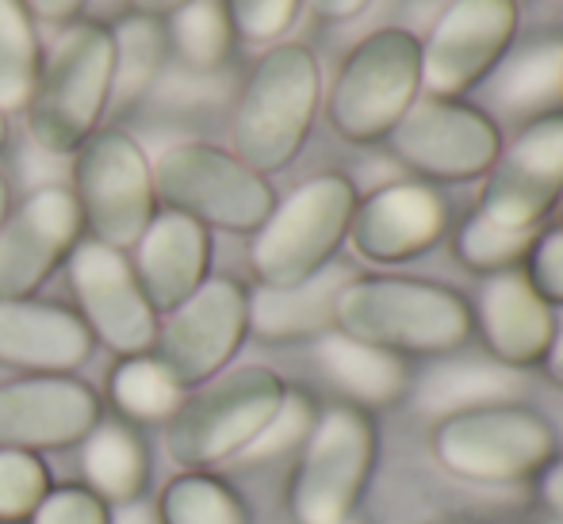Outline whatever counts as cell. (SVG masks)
I'll return each instance as SVG.
<instances>
[{
    "instance_id": "6da1fadb",
    "label": "cell",
    "mask_w": 563,
    "mask_h": 524,
    "mask_svg": "<svg viewBox=\"0 0 563 524\" xmlns=\"http://www.w3.org/2000/svg\"><path fill=\"white\" fill-rule=\"evenodd\" d=\"M334 330L395 356H452L472 341V306L445 283L415 276H353L338 296Z\"/></svg>"
},
{
    "instance_id": "7a4b0ae2",
    "label": "cell",
    "mask_w": 563,
    "mask_h": 524,
    "mask_svg": "<svg viewBox=\"0 0 563 524\" xmlns=\"http://www.w3.org/2000/svg\"><path fill=\"white\" fill-rule=\"evenodd\" d=\"M322 100V74L303 43H276L253 66L230 119L234 157L253 172L288 169L303 149Z\"/></svg>"
},
{
    "instance_id": "3957f363",
    "label": "cell",
    "mask_w": 563,
    "mask_h": 524,
    "mask_svg": "<svg viewBox=\"0 0 563 524\" xmlns=\"http://www.w3.org/2000/svg\"><path fill=\"white\" fill-rule=\"evenodd\" d=\"M422 97V38L407 27H376L345 54L327 97L330 126L353 146L384 142Z\"/></svg>"
},
{
    "instance_id": "277c9868",
    "label": "cell",
    "mask_w": 563,
    "mask_h": 524,
    "mask_svg": "<svg viewBox=\"0 0 563 524\" xmlns=\"http://www.w3.org/2000/svg\"><path fill=\"white\" fill-rule=\"evenodd\" d=\"M112 35L92 20H74L54 43L31 92L27 131L46 154H69L97 131L112 104Z\"/></svg>"
},
{
    "instance_id": "5b68a950",
    "label": "cell",
    "mask_w": 563,
    "mask_h": 524,
    "mask_svg": "<svg viewBox=\"0 0 563 524\" xmlns=\"http://www.w3.org/2000/svg\"><path fill=\"white\" fill-rule=\"evenodd\" d=\"M356 188L341 172H319L273 203L268 219L253 230L250 268L265 288H288L322 272L349 237Z\"/></svg>"
},
{
    "instance_id": "8992f818",
    "label": "cell",
    "mask_w": 563,
    "mask_h": 524,
    "mask_svg": "<svg viewBox=\"0 0 563 524\" xmlns=\"http://www.w3.org/2000/svg\"><path fill=\"white\" fill-rule=\"evenodd\" d=\"M433 459L449 475L483 487L537 479L556 459V428L521 402H498L433 421Z\"/></svg>"
},
{
    "instance_id": "52a82bcc",
    "label": "cell",
    "mask_w": 563,
    "mask_h": 524,
    "mask_svg": "<svg viewBox=\"0 0 563 524\" xmlns=\"http://www.w3.org/2000/svg\"><path fill=\"white\" fill-rule=\"evenodd\" d=\"M284 391V379L261 364L219 371L216 379L185 394L177 414L165 421V451L188 471L238 459V451L276 414Z\"/></svg>"
},
{
    "instance_id": "ba28073f",
    "label": "cell",
    "mask_w": 563,
    "mask_h": 524,
    "mask_svg": "<svg viewBox=\"0 0 563 524\" xmlns=\"http://www.w3.org/2000/svg\"><path fill=\"white\" fill-rule=\"evenodd\" d=\"M150 172L154 196L165 208L208 230L253 234L276 203L273 185L261 172L208 142H173L157 154V161H150Z\"/></svg>"
},
{
    "instance_id": "9c48e42d",
    "label": "cell",
    "mask_w": 563,
    "mask_h": 524,
    "mask_svg": "<svg viewBox=\"0 0 563 524\" xmlns=\"http://www.w3.org/2000/svg\"><path fill=\"white\" fill-rule=\"evenodd\" d=\"M372 467H376V425L368 410L349 402L319 410L288 487V510L296 524H338L356 513Z\"/></svg>"
},
{
    "instance_id": "30bf717a",
    "label": "cell",
    "mask_w": 563,
    "mask_h": 524,
    "mask_svg": "<svg viewBox=\"0 0 563 524\" xmlns=\"http://www.w3.org/2000/svg\"><path fill=\"white\" fill-rule=\"evenodd\" d=\"M74 200L92 237L112 249H134L154 219V172L142 146L123 131H92L77 146Z\"/></svg>"
},
{
    "instance_id": "8fae6325",
    "label": "cell",
    "mask_w": 563,
    "mask_h": 524,
    "mask_svg": "<svg viewBox=\"0 0 563 524\" xmlns=\"http://www.w3.org/2000/svg\"><path fill=\"white\" fill-rule=\"evenodd\" d=\"M391 154L410 172L441 185H464V180L487 177L503 149V131L483 108L467 100L418 97L407 115L387 134Z\"/></svg>"
},
{
    "instance_id": "7c38bea8",
    "label": "cell",
    "mask_w": 563,
    "mask_h": 524,
    "mask_svg": "<svg viewBox=\"0 0 563 524\" xmlns=\"http://www.w3.org/2000/svg\"><path fill=\"white\" fill-rule=\"evenodd\" d=\"M518 0H449L422 38V92L464 100L514 51Z\"/></svg>"
},
{
    "instance_id": "4fadbf2b",
    "label": "cell",
    "mask_w": 563,
    "mask_h": 524,
    "mask_svg": "<svg viewBox=\"0 0 563 524\" xmlns=\"http://www.w3.org/2000/svg\"><path fill=\"white\" fill-rule=\"evenodd\" d=\"M563 196V108L521 123L483 177L479 211L514 230H537Z\"/></svg>"
},
{
    "instance_id": "5bb4252c",
    "label": "cell",
    "mask_w": 563,
    "mask_h": 524,
    "mask_svg": "<svg viewBox=\"0 0 563 524\" xmlns=\"http://www.w3.org/2000/svg\"><path fill=\"white\" fill-rule=\"evenodd\" d=\"M245 333V288L230 276H208L157 325L154 356L185 387H200L234 360Z\"/></svg>"
},
{
    "instance_id": "9a60e30c",
    "label": "cell",
    "mask_w": 563,
    "mask_h": 524,
    "mask_svg": "<svg viewBox=\"0 0 563 524\" xmlns=\"http://www.w3.org/2000/svg\"><path fill=\"white\" fill-rule=\"evenodd\" d=\"M66 272L92 341L108 345L119 356L154 353L157 311L142 296L131 260L123 253L89 237V242L74 245V253L66 257Z\"/></svg>"
},
{
    "instance_id": "2e32d148",
    "label": "cell",
    "mask_w": 563,
    "mask_h": 524,
    "mask_svg": "<svg viewBox=\"0 0 563 524\" xmlns=\"http://www.w3.org/2000/svg\"><path fill=\"white\" fill-rule=\"evenodd\" d=\"M81 208L69 188H35L0 222V299H31L74 253Z\"/></svg>"
},
{
    "instance_id": "e0dca14e",
    "label": "cell",
    "mask_w": 563,
    "mask_h": 524,
    "mask_svg": "<svg viewBox=\"0 0 563 524\" xmlns=\"http://www.w3.org/2000/svg\"><path fill=\"white\" fill-rule=\"evenodd\" d=\"M449 208L422 180H391L356 200L349 219V237L356 257L372 265H402L445 237Z\"/></svg>"
},
{
    "instance_id": "ac0fdd59",
    "label": "cell",
    "mask_w": 563,
    "mask_h": 524,
    "mask_svg": "<svg viewBox=\"0 0 563 524\" xmlns=\"http://www.w3.org/2000/svg\"><path fill=\"white\" fill-rule=\"evenodd\" d=\"M100 425V399L74 376H23L0 383V448L46 451L81 444Z\"/></svg>"
},
{
    "instance_id": "d6986e66",
    "label": "cell",
    "mask_w": 563,
    "mask_h": 524,
    "mask_svg": "<svg viewBox=\"0 0 563 524\" xmlns=\"http://www.w3.org/2000/svg\"><path fill=\"white\" fill-rule=\"evenodd\" d=\"M472 306V333H479L490 360L506 368H541L556 341V306H549L521 268L483 276Z\"/></svg>"
},
{
    "instance_id": "ffe728a7",
    "label": "cell",
    "mask_w": 563,
    "mask_h": 524,
    "mask_svg": "<svg viewBox=\"0 0 563 524\" xmlns=\"http://www.w3.org/2000/svg\"><path fill=\"white\" fill-rule=\"evenodd\" d=\"M92 353L81 314L43 299H0V364L31 376H69Z\"/></svg>"
},
{
    "instance_id": "44dd1931",
    "label": "cell",
    "mask_w": 563,
    "mask_h": 524,
    "mask_svg": "<svg viewBox=\"0 0 563 524\" xmlns=\"http://www.w3.org/2000/svg\"><path fill=\"white\" fill-rule=\"evenodd\" d=\"M211 265V234L180 211H154L150 226L134 242V280L157 314L180 306L203 280Z\"/></svg>"
},
{
    "instance_id": "7402d4cb",
    "label": "cell",
    "mask_w": 563,
    "mask_h": 524,
    "mask_svg": "<svg viewBox=\"0 0 563 524\" xmlns=\"http://www.w3.org/2000/svg\"><path fill=\"white\" fill-rule=\"evenodd\" d=\"M353 280V268L330 260L322 272L307 276L288 288H265L257 283L245 291V322L257 341L268 345H291V341H311L334 330L338 296Z\"/></svg>"
},
{
    "instance_id": "603a6c76",
    "label": "cell",
    "mask_w": 563,
    "mask_h": 524,
    "mask_svg": "<svg viewBox=\"0 0 563 524\" xmlns=\"http://www.w3.org/2000/svg\"><path fill=\"white\" fill-rule=\"evenodd\" d=\"M415 410L433 421L467 414L479 406H498V402H518L521 371L490 360V356H438V364L410 383Z\"/></svg>"
},
{
    "instance_id": "cb8c5ba5",
    "label": "cell",
    "mask_w": 563,
    "mask_h": 524,
    "mask_svg": "<svg viewBox=\"0 0 563 524\" xmlns=\"http://www.w3.org/2000/svg\"><path fill=\"white\" fill-rule=\"evenodd\" d=\"M314 360L327 379L349 399V406H395L410 391L407 360L387 348L364 345L341 330L314 337Z\"/></svg>"
},
{
    "instance_id": "d4e9b609",
    "label": "cell",
    "mask_w": 563,
    "mask_h": 524,
    "mask_svg": "<svg viewBox=\"0 0 563 524\" xmlns=\"http://www.w3.org/2000/svg\"><path fill=\"white\" fill-rule=\"evenodd\" d=\"M81 467L85 487L100 502L126 505L134 498H142V487H146V448H142V441L123 421H100L85 436Z\"/></svg>"
},
{
    "instance_id": "484cf974",
    "label": "cell",
    "mask_w": 563,
    "mask_h": 524,
    "mask_svg": "<svg viewBox=\"0 0 563 524\" xmlns=\"http://www.w3.org/2000/svg\"><path fill=\"white\" fill-rule=\"evenodd\" d=\"M495 100L510 115L537 119L544 111H560L563 104V43L544 38L518 54H506L498 66Z\"/></svg>"
},
{
    "instance_id": "4316f807",
    "label": "cell",
    "mask_w": 563,
    "mask_h": 524,
    "mask_svg": "<svg viewBox=\"0 0 563 524\" xmlns=\"http://www.w3.org/2000/svg\"><path fill=\"white\" fill-rule=\"evenodd\" d=\"M112 54H115V66H112V100L119 108L134 104L142 92L154 85L157 69L165 62V46H169V35H165L162 20L154 15H123L112 31Z\"/></svg>"
},
{
    "instance_id": "83f0119b",
    "label": "cell",
    "mask_w": 563,
    "mask_h": 524,
    "mask_svg": "<svg viewBox=\"0 0 563 524\" xmlns=\"http://www.w3.org/2000/svg\"><path fill=\"white\" fill-rule=\"evenodd\" d=\"M112 402L123 417L131 421H169L177 406L185 402L188 387L157 360L154 353L123 356L112 371Z\"/></svg>"
},
{
    "instance_id": "f1b7e54d",
    "label": "cell",
    "mask_w": 563,
    "mask_h": 524,
    "mask_svg": "<svg viewBox=\"0 0 563 524\" xmlns=\"http://www.w3.org/2000/svg\"><path fill=\"white\" fill-rule=\"evenodd\" d=\"M38 69L43 58H38L35 20L20 0H0V115L31 104Z\"/></svg>"
},
{
    "instance_id": "f546056e",
    "label": "cell",
    "mask_w": 563,
    "mask_h": 524,
    "mask_svg": "<svg viewBox=\"0 0 563 524\" xmlns=\"http://www.w3.org/2000/svg\"><path fill=\"white\" fill-rule=\"evenodd\" d=\"M165 35L188 69L216 74L234 46V23H230L227 0H188L169 15Z\"/></svg>"
},
{
    "instance_id": "4dcf8cb0",
    "label": "cell",
    "mask_w": 563,
    "mask_h": 524,
    "mask_svg": "<svg viewBox=\"0 0 563 524\" xmlns=\"http://www.w3.org/2000/svg\"><path fill=\"white\" fill-rule=\"evenodd\" d=\"M154 510L162 524H250L242 498L208 471H185L169 479Z\"/></svg>"
},
{
    "instance_id": "1f68e13d",
    "label": "cell",
    "mask_w": 563,
    "mask_h": 524,
    "mask_svg": "<svg viewBox=\"0 0 563 524\" xmlns=\"http://www.w3.org/2000/svg\"><path fill=\"white\" fill-rule=\"evenodd\" d=\"M537 230H514V226H503V222L487 219L483 211L467 214L460 222L456 237H452V249H456V260L464 268L479 276H495V272H510V268H521L533 249Z\"/></svg>"
},
{
    "instance_id": "d6a6232c",
    "label": "cell",
    "mask_w": 563,
    "mask_h": 524,
    "mask_svg": "<svg viewBox=\"0 0 563 524\" xmlns=\"http://www.w3.org/2000/svg\"><path fill=\"white\" fill-rule=\"evenodd\" d=\"M314 417H319V410H314V402L307 399L303 391H284L276 414L261 425V433L253 436L242 451H238V459L257 467V464H273V459L288 456V451H299L307 433H311Z\"/></svg>"
},
{
    "instance_id": "836d02e7",
    "label": "cell",
    "mask_w": 563,
    "mask_h": 524,
    "mask_svg": "<svg viewBox=\"0 0 563 524\" xmlns=\"http://www.w3.org/2000/svg\"><path fill=\"white\" fill-rule=\"evenodd\" d=\"M46 494H51V471L38 451L0 448V524L31 521Z\"/></svg>"
},
{
    "instance_id": "e575fe53",
    "label": "cell",
    "mask_w": 563,
    "mask_h": 524,
    "mask_svg": "<svg viewBox=\"0 0 563 524\" xmlns=\"http://www.w3.org/2000/svg\"><path fill=\"white\" fill-rule=\"evenodd\" d=\"M303 0H227L234 35L250 43H276L296 23Z\"/></svg>"
},
{
    "instance_id": "d590c367",
    "label": "cell",
    "mask_w": 563,
    "mask_h": 524,
    "mask_svg": "<svg viewBox=\"0 0 563 524\" xmlns=\"http://www.w3.org/2000/svg\"><path fill=\"white\" fill-rule=\"evenodd\" d=\"M521 272L529 276V283H533L537 296H541L544 303L563 306V222L537 234Z\"/></svg>"
},
{
    "instance_id": "8d00e7d4",
    "label": "cell",
    "mask_w": 563,
    "mask_h": 524,
    "mask_svg": "<svg viewBox=\"0 0 563 524\" xmlns=\"http://www.w3.org/2000/svg\"><path fill=\"white\" fill-rule=\"evenodd\" d=\"M31 524H112V510L89 487H51L31 513Z\"/></svg>"
},
{
    "instance_id": "74e56055",
    "label": "cell",
    "mask_w": 563,
    "mask_h": 524,
    "mask_svg": "<svg viewBox=\"0 0 563 524\" xmlns=\"http://www.w3.org/2000/svg\"><path fill=\"white\" fill-rule=\"evenodd\" d=\"M533 482H537V498H541V505L552 513V521L563 524V456L552 459V464L544 467Z\"/></svg>"
},
{
    "instance_id": "f35d334b",
    "label": "cell",
    "mask_w": 563,
    "mask_h": 524,
    "mask_svg": "<svg viewBox=\"0 0 563 524\" xmlns=\"http://www.w3.org/2000/svg\"><path fill=\"white\" fill-rule=\"evenodd\" d=\"M35 20H46V23H74L81 15L85 0H20Z\"/></svg>"
},
{
    "instance_id": "ab89813d",
    "label": "cell",
    "mask_w": 563,
    "mask_h": 524,
    "mask_svg": "<svg viewBox=\"0 0 563 524\" xmlns=\"http://www.w3.org/2000/svg\"><path fill=\"white\" fill-rule=\"evenodd\" d=\"M372 0H307V8H311L319 20L327 23H345V20H356V15L368 8Z\"/></svg>"
},
{
    "instance_id": "60d3db41",
    "label": "cell",
    "mask_w": 563,
    "mask_h": 524,
    "mask_svg": "<svg viewBox=\"0 0 563 524\" xmlns=\"http://www.w3.org/2000/svg\"><path fill=\"white\" fill-rule=\"evenodd\" d=\"M112 524H162L157 521V510L150 502H142V498H134V502L119 505L112 513Z\"/></svg>"
},
{
    "instance_id": "b9f144b4",
    "label": "cell",
    "mask_w": 563,
    "mask_h": 524,
    "mask_svg": "<svg viewBox=\"0 0 563 524\" xmlns=\"http://www.w3.org/2000/svg\"><path fill=\"white\" fill-rule=\"evenodd\" d=\"M541 368H544V376H549V383H556L563 391V330H556V341H552Z\"/></svg>"
},
{
    "instance_id": "7bdbcfd3",
    "label": "cell",
    "mask_w": 563,
    "mask_h": 524,
    "mask_svg": "<svg viewBox=\"0 0 563 524\" xmlns=\"http://www.w3.org/2000/svg\"><path fill=\"white\" fill-rule=\"evenodd\" d=\"M180 4H188V0H131V8L139 15H154V20H162V15H173Z\"/></svg>"
},
{
    "instance_id": "ee69618b",
    "label": "cell",
    "mask_w": 563,
    "mask_h": 524,
    "mask_svg": "<svg viewBox=\"0 0 563 524\" xmlns=\"http://www.w3.org/2000/svg\"><path fill=\"white\" fill-rule=\"evenodd\" d=\"M4 214H8V180L0 172V222H4Z\"/></svg>"
},
{
    "instance_id": "f6af8a7d",
    "label": "cell",
    "mask_w": 563,
    "mask_h": 524,
    "mask_svg": "<svg viewBox=\"0 0 563 524\" xmlns=\"http://www.w3.org/2000/svg\"><path fill=\"white\" fill-rule=\"evenodd\" d=\"M8 142V115H0V149H4Z\"/></svg>"
},
{
    "instance_id": "bcb514c9",
    "label": "cell",
    "mask_w": 563,
    "mask_h": 524,
    "mask_svg": "<svg viewBox=\"0 0 563 524\" xmlns=\"http://www.w3.org/2000/svg\"><path fill=\"white\" fill-rule=\"evenodd\" d=\"M338 524H364V521H361V517H356V513H349V517H341Z\"/></svg>"
},
{
    "instance_id": "7dc6e473",
    "label": "cell",
    "mask_w": 563,
    "mask_h": 524,
    "mask_svg": "<svg viewBox=\"0 0 563 524\" xmlns=\"http://www.w3.org/2000/svg\"><path fill=\"white\" fill-rule=\"evenodd\" d=\"M556 208H560V219H563V196H560V203H556Z\"/></svg>"
},
{
    "instance_id": "c3c4849f",
    "label": "cell",
    "mask_w": 563,
    "mask_h": 524,
    "mask_svg": "<svg viewBox=\"0 0 563 524\" xmlns=\"http://www.w3.org/2000/svg\"><path fill=\"white\" fill-rule=\"evenodd\" d=\"M556 524H560V521H556Z\"/></svg>"
}]
</instances>
